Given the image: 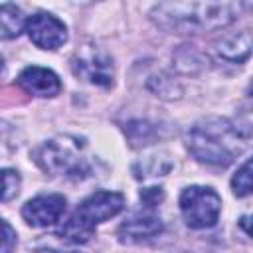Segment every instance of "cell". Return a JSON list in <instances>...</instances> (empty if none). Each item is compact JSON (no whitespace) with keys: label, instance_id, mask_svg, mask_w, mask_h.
<instances>
[{"label":"cell","instance_id":"obj_1","mask_svg":"<svg viewBox=\"0 0 253 253\" xmlns=\"http://www.w3.org/2000/svg\"><path fill=\"white\" fill-rule=\"evenodd\" d=\"M186 148L202 164L227 166L247 148V134L227 119L206 117L188 128Z\"/></svg>","mask_w":253,"mask_h":253},{"label":"cell","instance_id":"obj_2","mask_svg":"<svg viewBox=\"0 0 253 253\" xmlns=\"http://www.w3.org/2000/svg\"><path fill=\"white\" fill-rule=\"evenodd\" d=\"M243 4L235 2H162L152 8V20L164 28L182 34L217 30L239 18Z\"/></svg>","mask_w":253,"mask_h":253},{"label":"cell","instance_id":"obj_3","mask_svg":"<svg viewBox=\"0 0 253 253\" xmlns=\"http://www.w3.org/2000/svg\"><path fill=\"white\" fill-rule=\"evenodd\" d=\"M125 208V196L121 192L99 190L87 196L79 208L65 219L55 233L71 243H87L95 235V225L115 217Z\"/></svg>","mask_w":253,"mask_h":253},{"label":"cell","instance_id":"obj_4","mask_svg":"<svg viewBox=\"0 0 253 253\" xmlns=\"http://www.w3.org/2000/svg\"><path fill=\"white\" fill-rule=\"evenodd\" d=\"M38 166L51 176L85 178L91 164L85 156V140L77 136H57L42 144L36 152Z\"/></svg>","mask_w":253,"mask_h":253},{"label":"cell","instance_id":"obj_5","mask_svg":"<svg viewBox=\"0 0 253 253\" xmlns=\"http://www.w3.org/2000/svg\"><path fill=\"white\" fill-rule=\"evenodd\" d=\"M221 198L210 186H188L180 194V213L188 227H213L219 219Z\"/></svg>","mask_w":253,"mask_h":253},{"label":"cell","instance_id":"obj_6","mask_svg":"<svg viewBox=\"0 0 253 253\" xmlns=\"http://www.w3.org/2000/svg\"><path fill=\"white\" fill-rule=\"evenodd\" d=\"M71 69L79 79L99 87H111L115 79V65L111 55L95 45L79 47L71 59Z\"/></svg>","mask_w":253,"mask_h":253},{"label":"cell","instance_id":"obj_7","mask_svg":"<svg viewBox=\"0 0 253 253\" xmlns=\"http://www.w3.org/2000/svg\"><path fill=\"white\" fill-rule=\"evenodd\" d=\"M28 38L42 49H57L67 42L65 24L49 12H38L30 16L24 24Z\"/></svg>","mask_w":253,"mask_h":253},{"label":"cell","instance_id":"obj_8","mask_svg":"<svg viewBox=\"0 0 253 253\" xmlns=\"http://www.w3.org/2000/svg\"><path fill=\"white\" fill-rule=\"evenodd\" d=\"M65 206L67 202L61 194H42L24 204L22 217L32 227H49L61 219Z\"/></svg>","mask_w":253,"mask_h":253},{"label":"cell","instance_id":"obj_9","mask_svg":"<svg viewBox=\"0 0 253 253\" xmlns=\"http://www.w3.org/2000/svg\"><path fill=\"white\" fill-rule=\"evenodd\" d=\"M164 229L162 219L152 211H138L126 217L119 227V239L123 243H140L160 235Z\"/></svg>","mask_w":253,"mask_h":253},{"label":"cell","instance_id":"obj_10","mask_svg":"<svg viewBox=\"0 0 253 253\" xmlns=\"http://www.w3.org/2000/svg\"><path fill=\"white\" fill-rule=\"evenodd\" d=\"M18 85H20L26 93L36 95V97H55V95H59V91H61V81H59V77H57L51 69L38 67V65L26 67V69L18 75Z\"/></svg>","mask_w":253,"mask_h":253},{"label":"cell","instance_id":"obj_11","mask_svg":"<svg viewBox=\"0 0 253 253\" xmlns=\"http://www.w3.org/2000/svg\"><path fill=\"white\" fill-rule=\"evenodd\" d=\"M217 53L231 61V63H241L249 57L251 53V34L249 30H243L239 34H231L227 38H223L217 45Z\"/></svg>","mask_w":253,"mask_h":253},{"label":"cell","instance_id":"obj_12","mask_svg":"<svg viewBox=\"0 0 253 253\" xmlns=\"http://www.w3.org/2000/svg\"><path fill=\"white\" fill-rule=\"evenodd\" d=\"M24 24V14L16 4H0V40L18 38Z\"/></svg>","mask_w":253,"mask_h":253},{"label":"cell","instance_id":"obj_13","mask_svg":"<svg viewBox=\"0 0 253 253\" xmlns=\"http://www.w3.org/2000/svg\"><path fill=\"white\" fill-rule=\"evenodd\" d=\"M125 132L130 140L132 146H144V144H150L156 136H158V130L156 126L144 123V121H132L125 126Z\"/></svg>","mask_w":253,"mask_h":253},{"label":"cell","instance_id":"obj_14","mask_svg":"<svg viewBox=\"0 0 253 253\" xmlns=\"http://www.w3.org/2000/svg\"><path fill=\"white\" fill-rule=\"evenodd\" d=\"M20 174L12 168H0V202H10L20 194Z\"/></svg>","mask_w":253,"mask_h":253},{"label":"cell","instance_id":"obj_15","mask_svg":"<svg viewBox=\"0 0 253 253\" xmlns=\"http://www.w3.org/2000/svg\"><path fill=\"white\" fill-rule=\"evenodd\" d=\"M231 190L237 198H245L251 194V160H245L241 168L231 178Z\"/></svg>","mask_w":253,"mask_h":253},{"label":"cell","instance_id":"obj_16","mask_svg":"<svg viewBox=\"0 0 253 253\" xmlns=\"http://www.w3.org/2000/svg\"><path fill=\"white\" fill-rule=\"evenodd\" d=\"M16 245H18L16 229L0 217V253H14Z\"/></svg>","mask_w":253,"mask_h":253},{"label":"cell","instance_id":"obj_17","mask_svg":"<svg viewBox=\"0 0 253 253\" xmlns=\"http://www.w3.org/2000/svg\"><path fill=\"white\" fill-rule=\"evenodd\" d=\"M140 200H142V204H144L148 210H152L154 206H158V204L164 200V190H162L160 186L144 188V190H140Z\"/></svg>","mask_w":253,"mask_h":253},{"label":"cell","instance_id":"obj_18","mask_svg":"<svg viewBox=\"0 0 253 253\" xmlns=\"http://www.w3.org/2000/svg\"><path fill=\"white\" fill-rule=\"evenodd\" d=\"M247 221H249V217H247V215H245V217H241V225H243V229H245V231L249 233V227H247Z\"/></svg>","mask_w":253,"mask_h":253},{"label":"cell","instance_id":"obj_19","mask_svg":"<svg viewBox=\"0 0 253 253\" xmlns=\"http://www.w3.org/2000/svg\"><path fill=\"white\" fill-rule=\"evenodd\" d=\"M2 73H4V57L0 55V75H2Z\"/></svg>","mask_w":253,"mask_h":253}]
</instances>
